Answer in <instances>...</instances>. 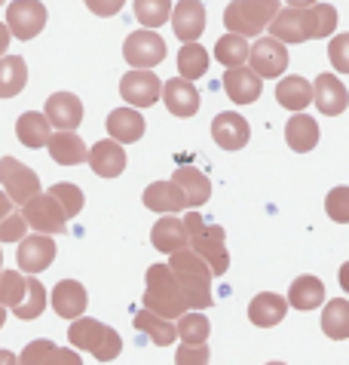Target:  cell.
Returning <instances> with one entry per match:
<instances>
[{
	"mask_svg": "<svg viewBox=\"0 0 349 365\" xmlns=\"http://www.w3.org/2000/svg\"><path fill=\"white\" fill-rule=\"evenodd\" d=\"M184 230H187V246L209 264L212 277H224L230 267L224 227L214 225V221H205L199 212H187V215H184Z\"/></svg>",
	"mask_w": 349,
	"mask_h": 365,
	"instance_id": "obj_1",
	"label": "cell"
},
{
	"mask_svg": "<svg viewBox=\"0 0 349 365\" xmlns=\"http://www.w3.org/2000/svg\"><path fill=\"white\" fill-rule=\"evenodd\" d=\"M169 270L178 277L181 282V289H184V295H187V304H190V310H209L212 307V270L209 264L197 255L193 249H178V252H172L169 255Z\"/></svg>",
	"mask_w": 349,
	"mask_h": 365,
	"instance_id": "obj_2",
	"label": "cell"
},
{
	"mask_svg": "<svg viewBox=\"0 0 349 365\" xmlns=\"http://www.w3.org/2000/svg\"><path fill=\"white\" fill-rule=\"evenodd\" d=\"M145 310L166 319H178L184 310H190L187 295H184L178 277L169 270V264H153L147 270V289H145Z\"/></svg>",
	"mask_w": 349,
	"mask_h": 365,
	"instance_id": "obj_3",
	"label": "cell"
},
{
	"mask_svg": "<svg viewBox=\"0 0 349 365\" xmlns=\"http://www.w3.org/2000/svg\"><path fill=\"white\" fill-rule=\"evenodd\" d=\"M68 338H71V344H74V347L89 350L98 362L117 359V356H120V350H123V338H120V334L110 329V326H105V322L89 319V317L71 319Z\"/></svg>",
	"mask_w": 349,
	"mask_h": 365,
	"instance_id": "obj_4",
	"label": "cell"
},
{
	"mask_svg": "<svg viewBox=\"0 0 349 365\" xmlns=\"http://www.w3.org/2000/svg\"><path fill=\"white\" fill-rule=\"evenodd\" d=\"M276 13H279V0H233L224 9V25L233 34L258 37L261 31H266Z\"/></svg>",
	"mask_w": 349,
	"mask_h": 365,
	"instance_id": "obj_5",
	"label": "cell"
},
{
	"mask_svg": "<svg viewBox=\"0 0 349 365\" xmlns=\"http://www.w3.org/2000/svg\"><path fill=\"white\" fill-rule=\"evenodd\" d=\"M266 28L282 43H306V40H316V9L313 6L279 9Z\"/></svg>",
	"mask_w": 349,
	"mask_h": 365,
	"instance_id": "obj_6",
	"label": "cell"
},
{
	"mask_svg": "<svg viewBox=\"0 0 349 365\" xmlns=\"http://www.w3.org/2000/svg\"><path fill=\"white\" fill-rule=\"evenodd\" d=\"M22 218H25V225L34 227L37 233H65L68 221H71L49 190L46 194H34L31 200L22 202Z\"/></svg>",
	"mask_w": 349,
	"mask_h": 365,
	"instance_id": "obj_7",
	"label": "cell"
},
{
	"mask_svg": "<svg viewBox=\"0 0 349 365\" xmlns=\"http://www.w3.org/2000/svg\"><path fill=\"white\" fill-rule=\"evenodd\" d=\"M46 25V6L40 0H13L6 9V28L9 37L16 40H31L43 31Z\"/></svg>",
	"mask_w": 349,
	"mask_h": 365,
	"instance_id": "obj_8",
	"label": "cell"
},
{
	"mask_svg": "<svg viewBox=\"0 0 349 365\" xmlns=\"http://www.w3.org/2000/svg\"><path fill=\"white\" fill-rule=\"evenodd\" d=\"M0 185H4L6 197L22 206L25 200L40 194V178L34 169H28L25 163H19L16 157H4L0 160Z\"/></svg>",
	"mask_w": 349,
	"mask_h": 365,
	"instance_id": "obj_9",
	"label": "cell"
},
{
	"mask_svg": "<svg viewBox=\"0 0 349 365\" xmlns=\"http://www.w3.org/2000/svg\"><path fill=\"white\" fill-rule=\"evenodd\" d=\"M123 56L132 68H153L166 58V40L157 31H132L123 43Z\"/></svg>",
	"mask_w": 349,
	"mask_h": 365,
	"instance_id": "obj_10",
	"label": "cell"
},
{
	"mask_svg": "<svg viewBox=\"0 0 349 365\" xmlns=\"http://www.w3.org/2000/svg\"><path fill=\"white\" fill-rule=\"evenodd\" d=\"M245 62H251V71L258 77H279L288 68V49L276 37H261L254 40V46H249Z\"/></svg>",
	"mask_w": 349,
	"mask_h": 365,
	"instance_id": "obj_11",
	"label": "cell"
},
{
	"mask_svg": "<svg viewBox=\"0 0 349 365\" xmlns=\"http://www.w3.org/2000/svg\"><path fill=\"white\" fill-rule=\"evenodd\" d=\"M160 77L150 68H135L120 80V96L129 101L132 108H150L160 101Z\"/></svg>",
	"mask_w": 349,
	"mask_h": 365,
	"instance_id": "obj_12",
	"label": "cell"
},
{
	"mask_svg": "<svg viewBox=\"0 0 349 365\" xmlns=\"http://www.w3.org/2000/svg\"><path fill=\"white\" fill-rule=\"evenodd\" d=\"M19 267L25 273H43L56 261V240H49V233H34V237L19 240Z\"/></svg>",
	"mask_w": 349,
	"mask_h": 365,
	"instance_id": "obj_13",
	"label": "cell"
},
{
	"mask_svg": "<svg viewBox=\"0 0 349 365\" xmlns=\"http://www.w3.org/2000/svg\"><path fill=\"white\" fill-rule=\"evenodd\" d=\"M169 22L181 43L199 40L205 31V6L199 0H178V6H172V13H169Z\"/></svg>",
	"mask_w": 349,
	"mask_h": 365,
	"instance_id": "obj_14",
	"label": "cell"
},
{
	"mask_svg": "<svg viewBox=\"0 0 349 365\" xmlns=\"http://www.w3.org/2000/svg\"><path fill=\"white\" fill-rule=\"evenodd\" d=\"M160 98L166 101V108L172 110L174 117H193L199 110V93L190 80L184 77H172L162 83L160 89Z\"/></svg>",
	"mask_w": 349,
	"mask_h": 365,
	"instance_id": "obj_15",
	"label": "cell"
},
{
	"mask_svg": "<svg viewBox=\"0 0 349 365\" xmlns=\"http://www.w3.org/2000/svg\"><path fill=\"white\" fill-rule=\"evenodd\" d=\"M251 129H249V120L242 114H236V110H224L212 120V138L218 141L224 150H239L245 148V141H249Z\"/></svg>",
	"mask_w": 349,
	"mask_h": 365,
	"instance_id": "obj_16",
	"label": "cell"
},
{
	"mask_svg": "<svg viewBox=\"0 0 349 365\" xmlns=\"http://www.w3.org/2000/svg\"><path fill=\"white\" fill-rule=\"evenodd\" d=\"M224 89H227V96L236 101V105H251V101L261 98V77L254 74L251 68H227L224 71Z\"/></svg>",
	"mask_w": 349,
	"mask_h": 365,
	"instance_id": "obj_17",
	"label": "cell"
},
{
	"mask_svg": "<svg viewBox=\"0 0 349 365\" xmlns=\"http://www.w3.org/2000/svg\"><path fill=\"white\" fill-rule=\"evenodd\" d=\"M313 101L319 105L325 117H337L346 110L349 96H346V86L334 74H319L316 77V86H313Z\"/></svg>",
	"mask_w": 349,
	"mask_h": 365,
	"instance_id": "obj_18",
	"label": "cell"
},
{
	"mask_svg": "<svg viewBox=\"0 0 349 365\" xmlns=\"http://www.w3.org/2000/svg\"><path fill=\"white\" fill-rule=\"evenodd\" d=\"M46 120L49 126L56 129H77L80 120H83V105H80V98L74 93H56L46 98Z\"/></svg>",
	"mask_w": 349,
	"mask_h": 365,
	"instance_id": "obj_19",
	"label": "cell"
},
{
	"mask_svg": "<svg viewBox=\"0 0 349 365\" xmlns=\"http://www.w3.org/2000/svg\"><path fill=\"white\" fill-rule=\"evenodd\" d=\"M86 160H89V166H92V172L95 175H101V178H117L123 169H126V150H123V145L120 141H98L95 148L86 154Z\"/></svg>",
	"mask_w": 349,
	"mask_h": 365,
	"instance_id": "obj_20",
	"label": "cell"
},
{
	"mask_svg": "<svg viewBox=\"0 0 349 365\" xmlns=\"http://www.w3.org/2000/svg\"><path fill=\"white\" fill-rule=\"evenodd\" d=\"M46 148H49V157L58 166H80V163H86V154H89L83 138L74 135V129H61V133L49 135Z\"/></svg>",
	"mask_w": 349,
	"mask_h": 365,
	"instance_id": "obj_21",
	"label": "cell"
},
{
	"mask_svg": "<svg viewBox=\"0 0 349 365\" xmlns=\"http://www.w3.org/2000/svg\"><path fill=\"white\" fill-rule=\"evenodd\" d=\"M172 181L181 187L184 200H187V209H197L202 202H209V197H212V181L205 178L197 166H178Z\"/></svg>",
	"mask_w": 349,
	"mask_h": 365,
	"instance_id": "obj_22",
	"label": "cell"
},
{
	"mask_svg": "<svg viewBox=\"0 0 349 365\" xmlns=\"http://www.w3.org/2000/svg\"><path fill=\"white\" fill-rule=\"evenodd\" d=\"M86 289L77 279H61L53 289V310L65 319H77L86 313Z\"/></svg>",
	"mask_w": 349,
	"mask_h": 365,
	"instance_id": "obj_23",
	"label": "cell"
},
{
	"mask_svg": "<svg viewBox=\"0 0 349 365\" xmlns=\"http://www.w3.org/2000/svg\"><path fill=\"white\" fill-rule=\"evenodd\" d=\"M145 206L150 212H160V215H172V212L187 209V200L174 181H153L145 190Z\"/></svg>",
	"mask_w": 349,
	"mask_h": 365,
	"instance_id": "obj_24",
	"label": "cell"
},
{
	"mask_svg": "<svg viewBox=\"0 0 349 365\" xmlns=\"http://www.w3.org/2000/svg\"><path fill=\"white\" fill-rule=\"evenodd\" d=\"M108 133L120 145H132V141H138L145 135V117L135 108H117L108 117Z\"/></svg>",
	"mask_w": 349,
	"mask_h": 365,
	"instance_id": "obj_25",
	"label": "cell"
},
{
	"mask_svg": "<svg viewBox=\"0 0 349 365\" xmlns=\"http://www.w3.org/2000/svg\"><path fill=\"white\" fill-rule=\"evenodd\" d=\"M285 313H288V301H285L282 295H273V292H264V295H258L249 304V319L258 329L279 326V322L285 319Z\"/></svg>",
	"mask_w": 349,
	"mask_h": 365,
	"instance_id": "obj_26",
	"label": "cell"
},
{
	"mask_svg": "<svg viewBox=\"0 0 349 365\" xmlns=\"http://www.w3.org/2000/svg\"><path fill=\"white\" fill-rule=\"evenodd\" d=\"M150 240H153V249L166 252V255L184 249V246H187V230H184V221L174 215V212H172V215H162L157 225H153Z\"/></svg>",
	"mask_w": 349,
	"mask_h": 365,
	"instance_id": "obj_27",
	"label": "cell"
},
{
	"mask_svg": "<svg viewBox=\"0 0 349 365\" xmlns=\"http://www.w3.org/2000/svg\"><path fill=\"white\" fill-rule=\"evenodd\" d=\"M285 141L297 154H306V150L319 145V123L313 117H306L303 110H297V117H291L288 126H285Z\"/></svg>",
	"mask_w": 349,
	"mask_h": 365,
	"instance_id": "obj_28",
	"label": "cell"
},
{
	"mask_svg": "<svg viewBox=\"0 0 349 365\" xmlns=\"http://www.w3.org/2000/svg\"><path fill=\"white\" fill-rule=\"evenodd\" d=\"M16 135L19 141H22L25 148H43L49 135H53V129H49V120L46 114H37V110H25L22 117H19V123H16Z\"/></svg>",
	"mask_w": 349,
	"mask_h": 365,
	"instance_id": "obj_29",
	"label": "cell"
},
{
	"mask_svg": "<svg viewBox=\"0 0 349 365\" xmlns=\"http://www.w3.org/2000/svg\"><path fill=\"white\" fill-rule=\"evenodd\" d=\"M325 301V282L319 277H297L288 289V304L297 310H316Z\"/></svg>",
	"mask_w": 349,
	"mask_h": 365,
	"instance_id": "obj_30",
	"label": "cell"
},
{
	"mask_svg": "<svg viewBox=\"0 0 349 365\" xmlns=\"http://www.w3.org/2000/svg\"><path fill=\"white\" fill-rule=\"evenodd\" d=\"M276 101L297 114V110H303L313 101V86L303 77H282L276 83Z\"/></svg>",
	"mask_w": 349,
	"mask_h": 365,
	"instance_id": "obj_31",
	"label": "cell"
},
{
	"mask_svg": "<svg viewBox=\"0 0 349 365\" xmlns=\"http://www.w3.org/2000/svg\"><path fill=\"white\" fill-rule=\"evenodd\" d=\"M28 83V68L22 56H0V98H13Z\"/></svg>",
	"mask_w": 349,
	"mask_h": 365,
	"instance_id": "obj_32",
	"label": "cell"
},
{
	"mask_svg": "<svg viewBox=\"0 0 349 365\" xmlns=\"http://www.w3.org/2000/svg\"><path fill=\"white\" fill-rule=\"evenodd\" d=\"M135 329L145 331L147 338L157 344V347H169V344L178 338V331H174V322L166 319V317H157V313H150V310L135 313Z\"/></svg>",
	"mask_w": 349,
	"mask_h": 365,
	"instance_id": "obj_33",
	"label": "cell"
},
{
	"mask_svg": "<svg viewBox=\"0 0 349 365\" xmlns=\"http://www.w3.org/2000/svg\"><path fill=\"white\" fill-rule=\"evenodd\" d=\"M322 331L334 341H346L349 338V301L346 298H334L325 304L322 313Z\"/></svg>",
	"mask_w": 349,
	"mask_h": 365,
	"instance_id": "obj_34",
	"label": "cell"
},
{
	"mask_svg": "<svg viewBox=\"0 0 349 365\" xmlns=\"http://www.w3.org/2000/svg\"><path fill=\"white\" fill-rule=\"evenodd\" d=\"M205 71H209V53H205L197 40L184 43L178 53V74L184 80H199V77H205Z\"/></svg>",
	"mask_w": 349,
	"mask_h": 365,
	"instance_id": "obj_35",
	"label": "cell"
},
{
	"mask_svg": "<svg viewBox=\"0 0 349 365\" xmlns=\"http://www.w3.org/2000/svg\"><path fill=\"white\" fill-rule=\"evenodd\" d=\"M214 58L224 65V68H236V65H245L249 58V40L242 34H224L218 43H214Z\"/></svg>",
	"mask_w": 349,
	"mask_h": 365,
	"instance_id": "obj_36",
	"label": "cell"
},
{
	"mask_svg": "<svg viewBox=\"0 0 349 365\" xmlns=\"http://www.w3.org/2000/svg\"><path fill=\"white\" fill-rule=\"evenodd\" d=\"M43 307H46V289L40 286V279L28 277L25 279V295L13 307V313L19 319H37L40 313H43Z\"/></svg>",
	"mask_w": 349,
	"mask_h": 365,
	"instance_id": "obj_37",
	"label": "cell"
},
{
	"mask_svg": "<svg viewBox=\"0 0 349 365\" xmlns=\"http://www.w3.org/2000/svg\"><path fill=\"white\" fill-rule=\"evenodd\" d=\"M174 331H178L181 344H205L212 326H209V319H205V313H187L184 310V317L178 319Z\"/></svg>",
	"mask_w": 349,
	"mask_h": 365,
	"instance_id": "obj_38",
	"label": "cell"
},
{
	"mask_svg": "<svg viewBox=\"0 0 349 365\" xmlns=\"http://www.w3.org/2000/svg\"><path fill=\"white\" fill-rule=\"evenodd\" d=\"M172 0H135V19L145 28H160L169 22Z\"/></svg>",
	"mask_w": 349,
	"mask_h": 365,
	"instance_id": "obj_39",
	"label": "cell"
},
{
	"mask_svg": "<svg viewBox=\"0 0 349 365\" xmlns=\"http://www.w3.org/2000/svg\"><path fill=\"white\" fill-rule=\"evenodd\" d=\"M25 295V277L19 270H0V307L13 310Z\"/></svg>",
	"mask_w": 349,
	"mask_h": 365,
	"instance_id": "obj_40",
	"label": "cell"
},
{
	"mask_svg": "<svg viewBox=\"0 0 349 365\" xmlns=\"http://www.w3.org/2000/svg\"><path fill=\"white\" fill-rule=\"evenodd\" d=\"M49 194L58 200V206L65 209L68 218L80 215V209H83V190H80L77 185H71V181H58V185L49 187Z\"/></svg>",
	"mask_w": 349,
	"mask_h": 365,
	"instance_id": "obj_41",
	"label": "cell"
},
{
	"mask_svg": "<svg viewBox=\"0 0 349 365\" xmlns=\"http://www.w3.org/2000/svg\"><path fill=\"white\" fill-rule=\"evenodd\" d=\"M53 350H56L53 341L37 338V341H31L28 347L22 350V356H19V365H46V359L53 356Z\"/></svg>",
	"mask_w": 349,
	"mask_h": 365,
	"instance_id": "obj_42",
	"label": "cell"
},
{
	"mask_svg": "<svg viewBox=\"0 0 349 365\" xmlns=\"http://www.w3.org/2000/svg\"><path fill=\"white\" fill-rule=\"evenodd\" d=\"M28 233V225L22 218V212H6L4 218H0V242H16L22 240Z\"/></svg>",
	"mask_w": 349,
	"mask_h": 365,
	"instance_id": "obj_43",
	"label": "cell"
},
{
	"mask_svg": "<svg viewBox=\"0 0 349 365\" xmlns=\"http://www.w3.org/2000/svg\"><path fill=\"white\" fill-rule=\"evenodd\" d=\"M316 9V40H325L337 28V9L331 4H313Z\"/></svg>",
	"mask_w": 349,
	"mask_h": 365,
	"instance_id": "obj_44",
	"label": "cell"
},
{
	"mask_svg": "<svg viewBox=\"0 0 349 365\" xmlns=\"http://www.w3.org/2000/svg\"><path fill=\"white\" fill-rule=\"evenodd\" d=\"M209 344H181L174 353V365H209Z\"/></svg>",
	"mask_w": 349,
	"mask_h": 365,
	"instance_id": "obj_45",
	"label": "cell"
},
{
	"mask_svg": "<svg viewBox=\"0 0 349 365\" xmlns=\"http://www.w3.org/2000/svg\"><path fill=\"white\" fill-rule=\"evenodd\" d=\"M328 215L334 221L346 225L349 221V187H334L331 197H328Z\"/></svg>",
	"mask_w": 349,
	"mask_h": 365,
	"instance_id": "obj_46",
	"label": "cell"
},
{
	"mask_svg": "<svg viewBox=\"0 0 349 365\" xmlns=\"http://www.w3.org/2000/svg\"><path fill=\"white\" fill-rule=\"evenodd\" d=\"M328 56H331V62L340 74H349V34H337L328 46Z\"/></svg>",
	"mask_w": 349,
	"mask_h": 365,
	"instance_id": "obj_47",
	"label": "cell"
},
{
	"mask_svg": "<svg viewBox=\"0 0 349 365\" xmlns=\"http://www.w3.org/2000/svg\"><path fill=\"white\" fill-rule=\"evenodd\" d=\"M123 4H126V0H86V6L92 9V13L95 16H117L120 9H123Z\"/></svg>",
	"mask_w": 349,
	"mask_h": 365,
	"instance_id": "obj_48",
	"label": "cell"
},
{
	"mask_svg": "<svg viewBox=\"0 0 349 365\" xmlns=\"http://www.w3.org/2000/svg\"><path fill=\"white\" fill-rule=\"evenodd\" d=\"M46 365H83V362H80V356H77L74 350L56 347V350H53V356L46 359Z\"/></svg>",
	"mask_w": 349,
	"mask_h": 365,
	"instance_id": "obj_49",
	"label": "cell"
},
{
	"mask_svg": "<svg viewBox=\"0 0 349 365\" xmlns=\"http://www.w3.org/2000/svg\"><path fill=\"white\" fill-rule=\"evenodd\" d=\"M6 46H9V28H6L4 22H0V56L6 53Z\"/></svg>",
	"mask_w": 349,
	"mask_h": 365,
	"instance_id": "obj_50",
	"label": "cell"
},
{
	"mask_svg": "<svg viewBox=\"0 0 349 365\" xmlns=\"http://www.w3.org/2000/svg\"><path fill=\"white\" fill-rule=\"evenodd\" d=\"M6 212H13V200H9V197L4 194V190H0V218H4Z\"/></svg>",
	"mask_w": 349,
	"mask_h": 365,
	"instance_id": "obj_51",
	"label": "cell"
},
{
	"mask_svg": "<svg viewBox=\"0 0 349 365\" xmlns=\"http://www.w3.org/2000/svg\"><path fill=\"white\" fill-rule=\"evenodd\" d=\"M0 365H19V359L9 350H0Z\"/></svg>",
	"mask_w": 349,
	"mask_h": 365,
	"instance_id": "obj_52",
	"label": "cell"
},
{
	"mask_svg": "<svg viewBox=\"0 0 349 365\" xmlns=\"http://www.w3.org/2000/svg\"><path fill=\"white\" fill-rule=\"evenodd\" d=\"M319 4V0H288V6H313Z\"/></svg>",
	"mask_w": 349,
	"mask_h": 365,
	"instance_id": "obj_53",
	"label": "cell"
},
{
	"mask_svg": "<svg viewBox=\"0 0 349 365\" xmlns=\"http://www.w3.org/2000/svg\"><path fill=\"white\" fill-rule=\"evenodd\" d=\"M4 322H6V307H0V329H4Z\"/></svg>",
	"mask_w": 349,
	"mask_h": 365,
	"instance_id": "obj_54",
	"label": "cell"
},
{
	"mask_svg": "<svg viewBox=\"0 0 349 365\" xmlns=\"http://www.w3.org/2000/svg\"><path fill=\"white\" fill-rule=\"evenodd\" d=\"M0 264H4V252H0ZM0 270H4V267H0Z\"/></svg>",
	"mask_w": 349,
	"mask_h": 365,
	"instance_id": "obj_55",
	"label": "cell"
},
{
	"mask_svg": "<svg viewBox=\"0 0 349 365\" xmlns=\"http://www.w3.org/2000/svg\"><path fill=\"white\" fill-rule=\"evenodd\" d=\"M266 365H285V362H266Z\"/></svg>",
	"mask_w": 349,
	"mask_h": 365,
	"instance_id": "obj_56",
	"label": "cell"
},
{
	"mask_svg": "<svg viewBox=\"0 0 349 365\" xmlns=\"http://www.w3.org/2000/svg\"><path fill=\"white\" fill-rule=\"evenodd\" d=\"M0 4H6V0H0Z\"/></svg>",
	"mask_w": 349,
	"mask_h": 365,
	"instance_id": "obj_57",
	"label": "cell"
}]
</instances>
